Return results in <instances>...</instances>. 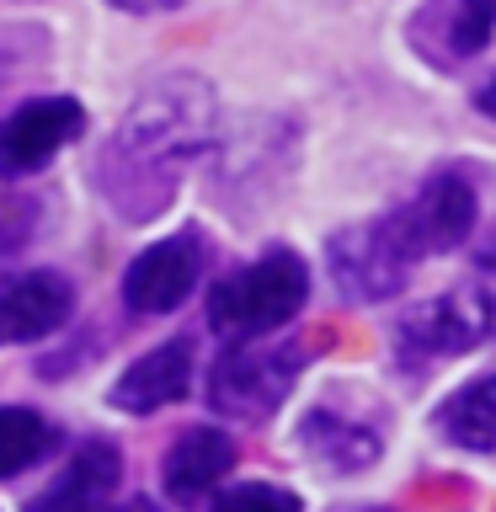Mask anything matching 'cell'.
<instances>
[{
  "instance_id": "cell-1",
  "label": "cell",
  "mask_w": 496,
  "mask_h": 512,
  "mask_svg": "<svg viewBox=\"0 0 496 512\" xmlns=\"http://www.w3.org/2000/svg\"><path fill=\"white\" fill-rule=\"evenodd\" d=\"M214 144V102L203 80L176 75L160 80L134 102V112L118 123V134L102 150V192L123 219H155L171 203L182 171Z\"/></svg>"
},
{
  "instance_id": "cell-2",
  "label": "cell",
  "mask_w": 496,
  "mask_h": 512,
  "mask_svg": "<svg viewBox=\"0 0 496 512\" xmlns=\"http://www.w3.org/2000/svg\"><path fill=\"white\" fill-rule=\"evenodd\" d=\"M304 294H310V272L294 251H267L256 256L251 267L230 272L224 283H214V299H208V326L230 342H246V336L278 331L304 310Z\"/></svg>"
},
{
  "instance_id": "cell-3",
  "label": "cell",
  "mask_w": 496,
  "mask_h": 512,
  "mask_svg": "<svg viewBox=\"0 0 496 512\" xmlns=\"http://www.w3.org/2000/svg\"><path fill=\"white\" fill-rule=\"evenodd\" d=\"M491 336H496V272H486V278H475L464 288H448V294L416 304L411 315H400L395 358L422 368V363L459 358V352L491 342Z\"/></svg>"
},
{
  "instance_id": "cell-4",
  "label": "cell",
  "mask_w": 496,
  "mask_h": 512,
  "mask_svg": "<svg viewBox=\"0 0 496 512\" xmlns=\"http://www.w3.org/2000/svg\"><path fill=\"white\" fill-rule=\"evenodd\" d=\"M304 368V347L299 342H230L208 368V406L235 422H262L288 400Z\"/></svg>"
},
{
  "instance_id": "cell-5",
  "label": "cell",
  "mask_w": 496,
  "mask_h": 512,
  "mask_svg": "<svg viewBox=\"0 0 496 512\" xmlns=\"http://www.w3.org/2000/svg\"><path fill=\"white\" fill-rule=\"evenodd\" d=\"M379 230L411 267L422 262V256H443V251L464 246L475 230V187L464 182L459 171H438V176H427L395 214H384Z\"/></svg>"
},
{
  "instance_id": "cell-6",
  "label": "cell",
  "mask_w": 496,
  "mask_h": 512,
  "mask_svg": "<svg viewBox=\"0 0 496 512\" xmlns=\"http://www.w3.org/2000/svg\"><path fill=\"white\" fill-rule=\"evenodd\" d=\"M86 128V107L75 96H38L22 102L0 123V176H27L43 160H54L70 139H80Z\"/></svg>"
},
{
  "instance_id": "cell-7",
  "label": "cell",
  "mask_w": 496,
  "mask_h": 512,
  "mask_svg": "<svg viewBox=\"0 0 496 512\" xmlns=\"http://www.w3.org/2000/svg\"><path fill=\"white\" fill-rule=\"evenodd\" d=\"M198 272H203L198 235L155 240L150 251H139L134 262H128L123 299H128V310H139V315H166L198 288Z\"/></svg>"
},
{
  "instance_id": "cell-8",
  "label": "cell",
  "mask_w": 496,
  "mask_h": 512,
  "mask_svg": "<svg viewBox=\"0 0 496 512\" xmlns=\"http://www.w3.org/2000/svg\"><path fill=\"white\" fill-rule=\"evenodd\" d=\"M496 32V0H427L411 16V43L416 54L454 70V64L475 59Z\"/></svg>"
},
{
  "instance_id": "cell-9",
  "label": "cell",
  "mask_w": 496,
  "mask_h": 512,
  "mask_svg": "<svg viewBox=\"0 0 496 512\" xmlns=\"http://www.w3.org/2000/svg\"><path fill=\"white\" fill-rule=\"evenodd\" d=\"M70 310H75V294L59 272L48 267L11 272V278H0V347L43 342L70 320Z\"/></svg>"
},
{
  "instance_id": "cell-10",
  "label": "cell",
  "mask_w": 496,
  "mask_h": 512,
  "mask_svg": "<svg viewBox=\"0 0 496 512\" xmlns=\"http://www.w3.org/2000/svg\"><path fill=\"white\" fill-rule=\"evenodd\" d=\"M331 272H336L342 294H352L358 304H374V299H390L406 288L411 262L384 240L379 224H358V230L331 240Z\"/></svg>"
},
{
  "instance_id": "cell-11",
  "label": "cell",
  "mask_w": 496,
  "mask_h": 512,
  "mask_svg": "<svg viewBox=\"0 0 496 512\" xmlns=\"http://www.w3.org/2000/svg\"><path fill=\"white\" fill-rule=\"evenodd\" d=\"M187 384H192V342L176 336V342L144 352L139 363L123 368V379L112 384V406L144 416V411H160L171 400H182Z\"/></svg>"
},
{
  "instance_id": "cell-12",
  "label": "cell",
  "mask_w": 496,
  "mask_h": 512,
  "mask_svg": "<svg viewBox=\"0 0 496 512\" xmlns=\"http://www.w3.org/2000/svg\"><path fill=\"white\" fill-rule=\"evenodd\" d=\"M230 470H235V443L224 438L219 427L182 432V438L166 448V464H160L166 491L176 496V502H198V496H208Z\"/></svg>"
},
{
  "instance_id": "cell-13",
  "label": "cell",
  "mask_w": 496,
  "mask_h": 512,
  "mask_svg": "<svg viewBox=\"0 0 496 512\" xmlns=\"http://www.w3.org/2000/svg\"><path fill=\"white\" fill-rule=\"evenodd\" d=\"M299 443L331 470H368L384 454V432L374 422H352L342 406H315L299 427Z\"/></svg>"
},
{
  "instance_id": "cell-14",
  "label": "cell",
  "mask_w": 496,
  "mask_h": 512,
  "mask_svg": "<svg viewBox=\"0 0 496 512\" xmlns=\"http://www.w3.org/2000/svg\"><path fill=\"white\" fill-rule=\"evenodd\" d=\"M112 491H118V448L86 443L70 459V470L32 502V512H107Z\"/></svg>"
},
{
  "instance_id": "cell-15",
  "label": "cell",
  "mask_w": 496,
  "mask_h": 512,
  "mask_svg": "<svg viewBox=\"0 0 496 512\" xmlns=\"http://www.w3.org/2000/svg\"><path fill=\"white\" fill-rule=\"evenodd\" d=\"M438 432L454 448H470V454H491L496 448V374L464 384L438 406Z\"/></svg>"
},
{
  "instance_id": "cell-16",
  "label": "cell",
  "mask_w": 496,
  "mask_h": 512,
  "mask_svg": "<svg viewBox=\"0 0 496 512\" xmlns=\"http://www.w3.org/2000/svg\"><path fill=\"white\" fill-rule=\"evenodd\" d=\"M59 448V427L27 406H0V480L32 470Z\"/></svg>"
},
{
  "instance_id": "cell-17",
  "label": "cell",
  "mask_w": 496,
  "mask_h": 512,
  "mask_svg": "<svg viewBox=\"0 0 496 512\" xmlns=\"http://www.w3.org/2000/svg\"><path fill=\"white\" fill-rule=\"evenodd\" d=\"M214 512H299V496L283 486H235L214 496Z\"/></svg>"
},
{
  "instance_id": "cell-18",
  "label": "cell",
  "mask_w": 496,
  "mask_h": 512,
  "mask_svg": "<svg viewBox=\"0 0 496 512\" xmlns=\"http://www.w3.org/2000/svg\"><path fill=\"white\" fill-rule=\"evenodd\" d=\"M118 11H176V6H187V0H112Z\"/></svg>"
},
{
  "instance_id": "cell-19",
  "label": "cell",
  "mask_w": 496,
  "mask_h": 512,
  "mask_svg": "<svg viewBox=\"0 0 496 512\" xmlns=\"http://www.w3.org/2000/svg\"><path fill=\"white\" fill-rule=\"evenodd\" d=\"M475 107H480V112H486V118H496V75H491V80H486V86H480V91H475Z\"/></svg>"
},
{
  "instance_id": "cell-20",
  "label": "cell",
  "mask_w": 496,
  "mask_h": 512,
  "mask_svg": "<svg viewBox=\"0 0 496 512\" xmlns=\"http://www.w3.org/2000/svg\"><path fill=\"white\" fill-rule=\"evenodd\" d=\"M118 512H160V507H155V502H144V496H134V502L118 507Z\"/></svg>"
},
{
  "instance_id": "cell-21",
  "label": "cell",
  "mask_w": 496,
  "mask_h": 512,
  "mask_svg": "<svg viewBox=\"0 0 496 512\" xmlns=\"http://www.w3.org/2000/svg\"><path fill=\"white\" fill-rule=\"evenodd\" d=\"M491 256H496V246H491Z\"/></svg>"
}]
</instances>
